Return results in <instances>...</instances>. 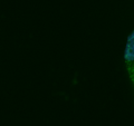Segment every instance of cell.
<instances>
[{"instance_id": "obj_1", "label": "cell", "mask_w": 134, "mask_h": 126, "mask_svg": "<svg viewBox=\"0 0 134 126\" xmlns=\"http://www.w3.org/2000/svg\"><path fill=\"white\" fill-rule=\"evenodd\" d=\"M123 58L129 75V79L133 85L134 84V31H131V33L127 36Z\"/></svg>"}]
</instances>
